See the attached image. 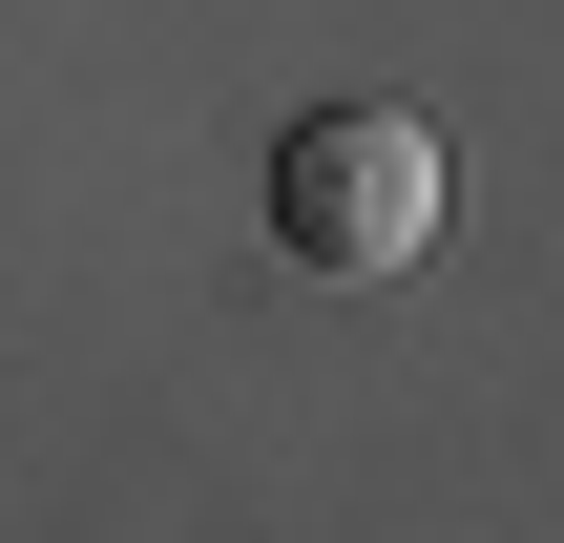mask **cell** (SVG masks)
<instances>
[{"label": "cell", "instance_id": "1", "mask_svg": "<svg viewBox=\"0 0 564 543\" xmlns=\"http://www.w3.org/2000/svg\"><path fill=\"white\" fill-rule=\"evenodd\" d=\"M272 251L335 272V293L419 272V251H440V126H419V105H314V126L272 146Z\"/></svg>", "mask_w": 564, "mask_h": 543}]
</instances>
